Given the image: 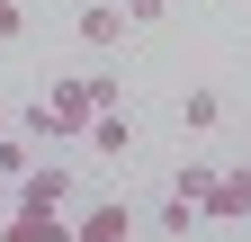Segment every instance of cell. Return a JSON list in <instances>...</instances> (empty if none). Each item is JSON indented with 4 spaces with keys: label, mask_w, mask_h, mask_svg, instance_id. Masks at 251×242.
<instances>
[{
    "label": "cell",
    "mask_w": 251,
    "mask_h": 242,
    "mask_svg": "<svg viewBox=\"0 0 251 242\" xmlns=\"http://www.w3.org/2000/svg\"><path fill=\"white\" fill-rule=\"evenodd\" d=\"M0 135H9V108H0Z\"/></svg>",
    "instance_id": "14"
},
{
    "label": "cell",
    "mask_w": 251,
    "mask_h": 242,
    "mask_svg": "<svg viewBox=\"0 0 251 242\" xmlns=\"http://www.w3.org/2000/svg\"><path fill=\"white\" fill-rule=\"evenodd\" d=\"M18 135H27V144H81V135H90V99H81V81H45L36 99H27Z\"/></svg>",
    "instance_id": "1"
},
{
    "label": "cell",
    "mask_w": 251,
    "mask_h": 242,
    "mask_svg": "<svg viewBox=\"0 0 251 242\" xmlns=\"http://www.w3.org/2000/svg\"><path fill=\"white\" fill-rule=\"evenodd\" d=\"M206 224H251V170H215V189L198 206Z\"/></svg>",
    "instance_id": "4"
},
{
    "label": "cell",
    "mask_w": 251,
    "mask_h": 242,
    "mask_svg": "<svg viewBox=\"0 0 251 242\" xmlns=\"http://www.w3.org/2000/svg\"><path fill=\"white\" fill-rule=\"evenodd\" d=\"M81 99H90V117H108V108H117V72H90V81H81Z\"/></svg>",
    "instance_id": "10"
},
{
    "label": "cell",
    "mask_w": 251,
    "mask_h": 242,
    "mask_svg": "<svg viewBox=\"0 0 251 242\" xmlns=\"http://www.w3.org/2000/svg\"><path fill=\"white\" fill-rule=\"evenodd\" d=\"M27 36V9H18V0H0V45H18Z\"/></svg>",
    "instance_id": "12"
},
{
    "label": "cell",
    "mask_w": 251,
    "mask_h": 242,
    "mask_svg": "<svg viewBox=\"0 0 251 242\" xmlns=\"http://www.w3.org/2000/svg\"><path fill=\"white\" fill-rule=\"evenodd\" d=\"M117 9H126V27H162V18H171V0H117Z\"/></svg>",
    "instance_id": "11"
},
{
    "label": "cell",
    "mask_w": 251,
    "mask_h": 242,
    "mask_svg": "<svg viewBox=\"0 0 251 242\" xmlns=\"http://www.w3.org/2000/svg\"><path fill=\"white\" fill-rule=\"evenodd\" d=\"M72 242H135V206H126V197H99L90 216H72Z\"/></svg>",
    "instance_id": "5"
},
{
    "label": "cell",
    "mask_w": 251,
    "mask_h": 242,
    "mask_svg": "<svg viewBox=\"0 0 251 242\" xmlns=\"http://www.w3.org/2000/svg\"><path fill=\"white\" fill-rule=\"evenodd\" d=\"M63 197H72V170L63 162H36L27 179H9V206H63Z\"/></svg>",
    "instance_id": "6"
},
{
    "label": "cell",
    "mask_w": 251,
    "mask_h": 242,
    "mask_svg": "<svg viewBox=\"0 0 251 242\" xmlns=\"http://www.w3.org/2000/svg\"><path fill=\"white\" fill-rule=\"evenodd\" d=\"M90 153H108V162H126V153H135V117H126V108H108V117H90Z\"/></svg>",
    "instance_id": "7"
},
{
    "label": "cell",
    "mask_w": 251,
    "mask_h": 242,
    "mask_svg": "<svg viewBox=\"0 0 251 242\" xmlns=\"http://www.w3.org/2000/svg\"><path fill=\"white\" fill-rule=\"evenodd\" d=\"M72 36H81L90 54H117L126 36H135V27H126V9H117V0H81V18H72Z\"/></svg>",
    "instance_id": "2"
},
{
    "label": "cell",
    "mask_w": 251,
    "mask_h": 242,
    "mask_svg": "<svg viewBox=\"0 0 251 242\" xmlns=\"http://www.w3.org/2000/svg\"><path fill=\"white\" fill-rule=\"evenodd\" d=\"M215 117H225V99H215V90L198 81V90H188V99H179V135H206Z\"/></svg>",
    "instance_id": "8"
},
{
    "label": "cell",
    "mask_w": 251,
    "mask_h": 242,
    "mask_svg": "<svg viewBox=\"0 0 251 242\" xmlns=\"http://www.w3.org/2000/svg\"><path fill=\"white\" fill-rule=\"evenodd\" d=\"M0 242H72V216L63 206H9L0 216Z\"/></svg>",
    "instance_id": "3"
},
{
    "label": "cell",
    "mask_w": 251,
    "mask_h": 242,
    "mask_svg": "<svg viewBox=\"0 0 251 242\" xmlns=\"http://www.w3.org/2000/svg\"><path fill=\"white\" fill-rule=\"evenodd\" d=\"M0 216H9V179H0Z\"/></svg>",
    "instance_id": "13"
},
{
    "label": "cell",
    "mask_w": 251,
    "mask_h": 242,
    "mask_svg": "<svg viewBox=\"0 0 251 242\" xmlns=\"http://www.w3.org/2000/svg\"><path fill=\"white\" fill-rule=\"evenodd\" d=\"M27 170H36V144L9 126V135H0V179H27Z\"/></svg>",
    "instance_id": "9"
}]
</instances>
